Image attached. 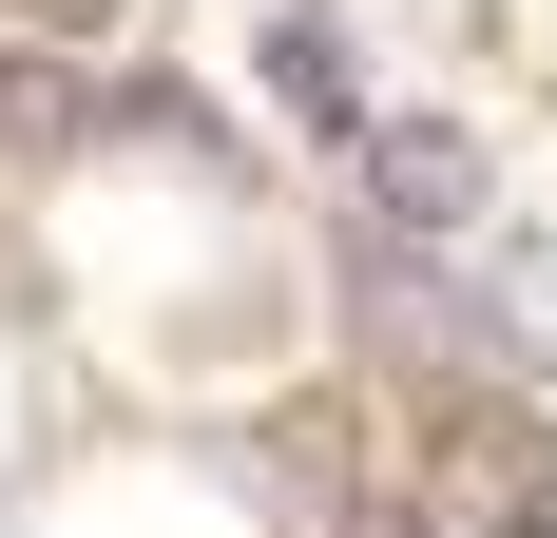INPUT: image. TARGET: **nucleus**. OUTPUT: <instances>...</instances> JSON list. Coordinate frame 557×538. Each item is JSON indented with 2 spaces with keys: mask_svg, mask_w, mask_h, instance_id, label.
<instances>
[{
  "mask_svg": "<svg viewBox=\"0 0 557 538\" xmlns=\"http://www.w3.org/2000/svg\"><path fill=\"white\" fill-rule=\"evenodd\" d=\"M366 212H385L404 250H443V231L500 212V173H481V135H461V115H366Z\"/></svg>",
  "mask_w": 557,
  "mask_h": 538,
  "instance_id": "obj_1",
  "label": "nucleus"
},
{
  "mask_svg": "<svg viewBox=\"0 0 557 538\" xmlns=\"http://www.w3.org/2000/svg\"><path fill=\"white\" fill-rule=\"evenodd\" d=\"M270 97L308 135H366V77H346V20H270Z\"/></svg>",
  "mask_w": 557,
  "mask_h": 538,
  "instance_id": "obj_2",
  "label": "nucleus"
},
{
  "mask_svg": "<svg viewBox=\"0 0 557 538\" xmlns=\"http://www.w3.org/2000/svg\"><path fill=\"white\" fill-rule=\"evenodd\" d=\"M461 308H481V366H557V250H500V289Z\"/></svg>",
  "mask_w": 557,
  "mask_h": 538,
  "instance_id": "obj_3",
  "label": "nucleus"
},
{
  "mask_svg": "<svg viewBox=\"0 0 557 538\" xmlns=\"http://www.w3.org/2000/svg\"><path fill=\"white\" fill-rule=\"evenodd\" d=\"M77 135H97V97H77L58 58H0V173H20V155H77Z\"/></svg>",
  "mask_w": 557,
  "mask_h": 538,
  "instance_id": "obj_4",
  "label": "nucleus"
},
{
  "mask_svg": "<svg viewBox=\"0 0 557 538\" xmlns=\"http://www.w3.org/2000/svg\"><path fill=\"white\" fill-rule=\"evenodd\" d=\"M97 135H154V155H231V135H212V97H193V77H135V97H97Z\"/></svg>",
  "mask_w": 557,
  "mask_h": 538,
  "instance_id": "obj_5",
  "label": "nucleus"
},
{
  "mask_svg": "<svg viewBox=\"0 0 557 538\" xmlns=\"http://www.w3.org/2000/svg\"><path fill=\"white\" fill-rule=\"evenodd\" d=\"M135 0H20V39H115Z\"/></svg>",
  "mask_w": 557,
  "mask_h": 538,
  "instance_id": "obj_6",
  "label": "nucleus"
},
{
  "mask_svg": "<svg viewBox=\"0 0 557 538\" xmlns=\"http://www.w3.org/2000/svg\"><path fill=\"white\" fill-rule=\"evenodd\" d=\"M481 538H557V500H519V519H481Z\"/></svg>",
  "mask_w": 557,
  "mask_h": 538,
  "instance_id": "obj_7",
  "label": "nucleus"
}]
</instances>
